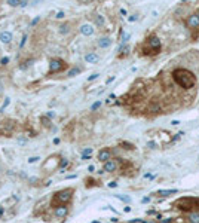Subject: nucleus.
Returning <instances> with one entry per match:
<instances>
[{
    "mask_svg": "<svg viewBox=\"0 0 199 223\" xmlns=\"http://www.w3.org/2000/svg\"><path fill=\"white\" fill-rule=\"evenodd\" d=\"M73 194H74L73 188H65V189H61V190L55 192V194L52 195L51 207L55 208V207H60V205H67L68 202L71 201V198H73Z\"/></svg>",
    "mask_w": 199,
    "mask_h": 223,
    "instance_id": "obj_1",
    "label": "nucleus"
},
{
    "mask_svg": "<svg viewBox=\"0 0 199 223\" xmlns=\"http://www.w3.org/2000/svg\"><path fill=\"white\" fill-rule=\"evenodd\" d=\"M172 76H174V80H175L177 83L181 86V88H186V89H187V88H192V86L195 85V82H196L193 74L184 69H177L175 72L172 73Z\"/></svg>",
    "mask_w": 199,
    "mask_h": 223,
    "instance_id": "obj_2",
    "label": "nucleus"
},
{
    "mask_svg": "<svg viewBox=\"0 0 199 223\" xmlns=\"http://www.w3.org/2000/svg\"><path fill=\"white\" fill-rule=\"evenodd\" d=\"M61 156L60 155H52L49 156L48 159L43 162V165H42V171L45 173V174H51L54 173L55 170H58L60 167H61Z\"/></svg>",
    "mask_w": 199,
    "mask_h": 223,
    "instance_id": "obj_3",
    "label": "nucleus"
},
{
    "mask_svg": "<svg viewBox=\"0 0 199 223\" xmlns=\"http://www.w3.org/2000/svg\"><path fill=\"white\" fill-rule=\"evenodd\" d=\"M160 40L156 37V36H152L147 39V43H146V48H144V52L146 54H158L160 49Z\"/></svg>",
    "mask_w": 199,
    "mask_h": 223,
    "instance_id": "obj_4",
    "label": "nucleus"
},
{
    "mask_svg": "<svg viewBox=\"0 0 199 223\" xmlns=\"http://www.w3.org/2000/svg\"><path fill=\"white\" fill-rule=\"evenodd\" d=\"M67 67V64L64 63L63 60H60V58H54L51 60V64H49V73H58V72H61Z\"/></svg>",
    "mask_w": 199,
    "mask_h": 223,
    "instance_id": "obj_5",
    "label": "nucleus"
},
{
    "mask_svg": "<svg viewBox=\"0 0 199 223\" xmlns=\"http://www.w3.org/2000/svg\"><path fill=\"white\" fill-rule=\"evenodd\" d=\"M68 214V207L67 205H60L54 208V216L57 219H64Z\"/></svg>",
    "mask_w": 199,
    "mask_h": 223,
    "instance_id": "obj_6",
    "label": "nucleus"
},
{
    "mask_svg": "<svg viewBox=\"0 0 199 223\" xmlns=\"http://www.w3.org/2000/svg\"><path fill=\"white\" fill-rule=\"evenodd\" d=\"M186 25L189 29H199V15L195 13V15H190V17L186 19Z\"/></svg>",
    "mask_w": 199,
    "mask_h": 223,
    "instance_id": "obj_7",
    "label": "nucleus"
},
{
    "mask_svg": "<svg viewBox=\"0 0 199 223\" xmlns=\"http://www.w3.org/2000/svg\"><path fill=\"white\" fill-rule=\"evenodd\" d=\"M112 159V150L110 149H102L98 152V161L101 162H107V161Z\"/></svg>",
    "mask_w": 199,
    "mask_h": 223,
    "instance_id": "obj_8",
    "label": "nucleus"
},
{
    "mask_svg": "<svg viewBox=\"0 0 199 223\" xmlns=\"http://www.w3.org/2000/svg\"><path fill=\"white\" fill-rule=\"evenodd\" d=\"M118 170V162L114 159H110L107 162H104V167H102V171L106 173H113Z\"/></svg>",
    "mask_w": 199,
    "mask_h": 223,
    "instance_id": "obj_9",
    "label": "nucleus"
},
{
    "mask_svg": "<svg viewBox=\"0 0 199 223\" xmlns=\"http://www.w3.org/2000/svg\"><path fill=\"white\" fill-rule=\"evenodd\" d=\"M80 33L85 36H91L92 33H94V29H92L91 24H83V25L80 27Z\"/></svg>",
    "mask_w": 199,
    "mask_h": 223,
    "instance_id": "obj_10",
    "label": "nucleus"
},
{
    "mask_svg": "<svg viewBox=\"0 0 199 223\" xmlns=\"http://www.w3.org/2000/svg\"><path fill=\"white\" fill-rule=\"evenodd\" d=\"M11 40H12V35L9 31H2L0 33V42L2 43H11Z\"/></svg>",
    "mask_w": 199,
    "mask_h": 223,
    "instance_id": "obj_11",
    "label": "nucleus"
},
{
    "mask_svg": "<svg viewBox=\"0 0 199 223\" xmlns=\"http://www.w3.org/2000/svg\"><path fill=\"white\" fill-rule=\"evenodd\" d=\"M85 61L88 64L97 63V61H98V55H97V54H94V52H89V54H86V55H85Z\"/></svg>",
    "mask_w": 199,
    "mask_h": 223,
    "instance_id": "obj_12",
    "label": "nucleus"
},
{
    "mask_svg": "<svg viewBox=\"0 0 199 223\" xmlns=\"http://www.w3.org/2000/svg\"><path fill=\"white\" fill-rule=\"evenodd\" d=\"M177 192H178L177 189H164V190H159L158 195H159V196H170V195H174V194H177Z\"/></svg>",
    "mask_w": 199,
    "mask_h": 223,
    "instance_id": "obj_13",
    "label": "nucleus"
},
{
    "mask_svg": "<svg viewBox=\"0 0 199 223\" xmlns=\"http://www.w3.org/2000/svg\"><path fill=\"white\" fill-rule=\"evenodd\" d=\"M110 45H112V40L108 39V37H101V39L98 40V46L100 48H108Z\"/></svg>",
    "mask_w": 199,
    "mask_h": 223,
    "instance_id": "obj_14",
    "label": "nucleus"
},
{
    "mask_svg": "<svg viewBox=\"0 0 199 223\" xmlns=\"http://www.w3.org/2000/svg\"><path fill=\"white\" fill-rule=\"evenodd\" d=\"M189 222L190 223H199V213L198 211L189 213Z\"/></svg>",
    "mask_w": 199,
    "mask_h": 223,
    "instance_id": "obj_15",
    "label": "nucleus"
},
{
    "mask_svg": "<svg viewBox=\"0 0 199 223\" xmlns=\"http://www.w3.org/2000/svg\"><path fill=\"white\" fill-rule=\"evenodd\" d=\"M8 5H11V6H18V5H21V0H8Z\"/></svg>",
    "mask_w": 199,
    "mask_h": 223,
    "instance_id": "obj_16",
    "label": "nucleus"
},
{
    "mask_svg": "<svg viewBox=\"0 0 199 223\" xmlns=\"http://www.w3.org/2000/svg\"><path fill=\"white\" fill-rule=\"evenodd\" d=\"M80 72V69H71L70 72H68V74L67 76H74V74H77Z\"/></svg>",
    "mask_w": 199,
    "mask_h": 223,
    "instance_id": "obj_17",
    "label": "nucleus"
},
{
    "mask_svg": "<svg viewBox=\"0 0 199 223\" xmlns=\"http://www.w3.org/2000/svg\"><path fill=\"white\" fill-rule=\"evenodd\" d=\"M119 199H122V201H125V202H129V198L128 196H122V195H116Z\"/></svg>",
    "mask_w": 199,
    "mask_h": 223,
    "instance_id": "obj_18",
    "label": "nucleus"
},
{
    "mask_svg": "<svg viewBox=\"0 0 199 223\" xmlns=\"http://www.w3.org/2000/svg\"><path fill=\"white\" fill-rule=\"evenodd\" d=\"M150 110H152V112H158V110H159V106H156V104H152V106H150Z\"/></svg>",
    "mask_w": 199,
    "mask_h": 223,
    "instance_id": "obj_19",
    "label": "nucleus"
},
{
    "mask_svg": "<svg viewBox=\"0 0 199 223\" xmlns=\"http://www.w3.org/2000/svg\"><path fill=\"white\" fill-rule=\"evenodd\" d=\"M68 31V25H63L61 27V33H67Z\"/></svg>",
    "mask_w": 199,
    "mask_h": 223,
    "instance_id": "obj_20",
    "label": "nucleus"
},
{
    "mask_svg": "<svg viewBox=\"0 0 199 223\" xmlns=\"http://www.w3.org/2000/svg\"><path fill=\"white\" fill-rule=\"evenodd\" d=\"M37 159H39L37 156H33V158H30V159H29V162H30V164H33V162H36Z\"/></svg>",
    "mask_w": 199,
    "mask_h": 223,
    "instance_id": "obj_21",
    "label": "nucleus"
},
{
    "mask_svg": "<svg viewBox=\"0 0 199 223\" xmlns=\"http://www.w3.org/2000/svg\"><path fill=\"white\" fill-rule=\"evenodd\" d=\"M100 106H101V103H100V101H98V103H95V104H94V106H92V110L98 109V107H100Z\"/></svg>",
    "mask_w": 199,
    "mask_h": 223,
    "instance_id": "obj_22",
    "label": "nucleus"
},
{
    "mask_svg": "<svg viewBox=\"0 0 199 223\" xmlns=\"http://www.w3.org/2000/svg\"><path fill=\"white\" fill-rule=\"evenodd\" d=\"M97 77H98V74L95 73V74H92V76H89V79L88 80H94V79H97Z\"/></svg>",
    "mask_w": 199,
    "mask_h": 223,
    "instance_id": "obj_23",
    "label": "nucleus"
},
{
    "mask_svg": "<svg viewBox=\"0 0 199 223\" xmlns=\"http://www.w3.org/2000/svg\"><path fill=\"white\" fill-rule=\"evenodd\" d=\"M171 220H172V219H165V220L160 219V223H171Z\"/></svg>",
    "mask_w": 199,
    "mask_h": 223,
    "instance_id": "obj_24",
    "label": "nucleus"
},
{
    "mask_svg": "<svg viewBox=\"0 0 199 223\" xmlns=\"http://www.w3.org/2000/svg\"><path fill=\"white\" fill-rule=\"evenodd\" d=\"M67 164H68V162H67L65 159H63V161H61V167H67Z\"/></svg>",
    "mask_w": 199,
    "mask_h": 223,
    "instance_id": "obj_25",
    "label": "nucleus"
},
{
    "mask_svg": "<svg viewBox=\"0 0 199 223\" xmlns=\"http://www.w3.org/2000/svg\"><path fill=\"white\" fill-rule=\"evenodd\" d=\"M9 63V58H3V60H2V64H8Z\"/></svg>",
    "mask_w": 199,
    "mask_h": 223,
    "instance_id": "obj_26",
    "label": "nucleus"
},
{
    "mask_svg": "<svg viewBox=\"0 0 199 223\" xmlns=\"http://www.w3.org/2000/svg\"><path fill=\"white\" fill-rule=\"evenodd\" d=\"M108 186H110V188H116V186H118V183H114V182H112V183H108Z\"/></svg>",
    "mask_w": 199,
    "mask_h": 223,
    "instance_id": "obj_27",
    "label": "nucleus"
},
{
    "mask_svg": "<svg viewBox=\"0 0 199 223\" xmlns=\"http://www.w3.org/2000/svg\"><path fill=\"white\" fill-rule=\"evenodd\" d=\"M97 23H98V24H102V18H101V17L97 18Z\"/></svg>",
    "mask_w": 199,
    "mask_h": 223,
    "instance_id": "obj_28",
    "label": "nucleus"
},
{
    "mask_svg": "<svg viewBox=\"0 0 199 223\" xmlns=\"http://www.w3.org/2000/svg\"><path fill=\"white\" fill-rule=\"evenodd\" d=\"M64 17V13L63 12H58V15H57V18H63Z\"/></svg>",
    "mask_w": 199,
    "mask_h": 223,
    "instance_id": "obj_29",
    "label": "nucleus"
},
{
    "mask_svg": "<svg viewBox=\"0 0 199 223\" xmlns=\"http://www.w3.org/2000/svg\"><path fill=\"white\" fill-rule=\"evenodd\" d=\"M171 124H172V125H178V124H180V120H172Z\"/></svg>",
    "mask_w": 199,
    "mask_h": 223,
    "instance_id": "obj_30",
    "label": "nucleus"
},
{
    "mask_svg": "<svg viewBox=\"0 0 199 223\" xmlns=\"http://www.w3.org/2000/svg\"><path fill=\"white\" fill-rule=\"evenodd\" d=\"M144 223H147V222H144Z\"/></svg>",
    "mask_w": 199,
    "mask_h": 223,
    "instance_id": "obj_31",
    "label": "nucleus"
},
{
    "mask_svg": "<svg viewBox=\"0 0 199 223\" xmlns=\"http://www.w3.org/2000/svg\"><path fill=\"white\" fill-rule=\"evenodd\" d=\"M198 15H199V12H198Z\"/></svg>",
    "mask_w": 199,
    "mask_h": 223,
    "instance_id": "obj_32",
    "label": "nucleus"
}]
</instances>
